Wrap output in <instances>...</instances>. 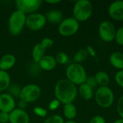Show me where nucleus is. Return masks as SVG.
<instances>
[{"instance_id":"nucleus-28","label":"nucleus","mask_w":123,"mask_h":123,"mask_svg":"<svg viewBox=\"0 0 123 123\" xmlns=\"http://www.w3.org/2000/svg\"><path fill=\"white\" fill-rule=\"evenodd\" d=\"M33 112L37 116L40 117H45L48 114L46 109L41 107H35L33 109Z\"/></svg>"},{"instance_id":"nucleus-40","label":"nucleus","mask_w":123,"mask_h":123,"mask_svg":"<svg viewBox=\"0 0 123 123\" xmlns=\"http://www.w3.org/2000/svg\"><path fill=\"white\" fill-rule=\"evenodd\" d=\"M113 123H123V119L120 118V119H118L117 120H115Z\"/></svg>"},{"instance_id":"nucleus-34","label":"nucleus","mask_w":123,"mask_h":123,"mask_svg":"<svg viewBox=\"0 0 123 123\" xmlns=\"http://www.w3.org/2000/svg\"><path fill=\"white\" fill-rule=\"evenodd\" d=\"M60 104H61V102H60L58 99H55L52 100V101L49 103L48 108H49L50 110H52V111L55 110H57V109L59 107Z\"/></svg>"},{"instance_id":"nucleus-8","label":"nucleus","mask_w":123,"mask_h":123,"mask_svg":"<svg viewBox=\"0 0 123 123\" xmlns=\"http://www.w3.org/2000/svg\"><path fill=\"white\" fill-rule=\"evenodd\" d=\"M17 10L24 14H30L35 13L41 6V0H16L14 1Z\"/></svg>"},{"instance_id":"nucleus-20","label":"nucleus","mask_w":123,"mask_h":123,"mask_svg":"<svg viewBox=\"0 0 123 123\" xmlns=\"http://www.w3.org/2000/svg\"><path fill=\"white\" fill-rule=\"evenodd\" d=\"M63 115L68 120H73L77 115V110L76 106L73 103H69L64 105L63 107Z\"/></svg>"},{"instance_id":"nucleus-35","label":"nucleus","mask_w":123,"mask_h":123,"mask_svg":"<svg viewBox=\"0 0 123 123\" xmlns=\"http://www.w3.org/2000/svg\"><path fill=\"white\" fill-rule=\"evenodd\" d=\"M9 122V113L1 112H0V123H7Z\"/></svg>"},{"instance_id":"nucleus-33","label":"nucleus","mask_w":123,"mask_h":123,"mask_svg":"<svg viewBox=\"0 0 123 123\" xmlns=\"http://www.w3.org/2000/svg\"><path fill=\"white\" fill-rule=\"evenodd\" d=\"M117 111L120 117L123 119V95L120 97L117 104Z\"/></svg>"},{"instance_id":"nucleus-7","label":"nucleus","mask_w":123,"mask_h":123,"mask_svg":"<svg viewBox=\"0 0 123 123\" xmlns=\"http://www.w3.org/2000/svg\"><path fill=\"white\" fill-rule=\"evenodd\" d=\"M41 95V89L40 86L34 84H30L22 88L19 98L20 100L26 103L33 102L37 100Z\"/></svg>"},{"instance_id":"nucleus-37","label":"nucleus","mask_w":123,"mask_h":123,"mask_svg":"<svg viewBox=\"0 0 123 123\" xmlns=\"http://www.w3.org/2000/svg\"><path fill=\"white\" fill-rule=\"evenodd\" d=\"M86 50H87L89 55H90L91 56H95L96 55V51L94 49V48H92V46H90V45L87 46V48H86Z\"/></svg>"},{"instance_id":"nucleus-26","label":"nucleus","mask_w":123,"mask_h":123,"mask_svg":"<svg viewBox=\"0 0 123 123\" xmlns=\"http://www.w3.org/2000/svg\"><path fill=\"white\" fill-rule=\"evenodd\" d=\"M63 117L58 115H54L48 117L43 123H64Z\"/></svg>"},{"instance_id":"nucleus-9","label":"nucleus","mask_w":123,"mask_h":123,"mask_svg":"<svg viewBox=\"0 0 123 123\" xmlns=\"http://www.w3.org/2000/svg\"><path fill=\"white\" fill-rule=\"evenodd\" d=\"M99 35L105 42H112L115 40L116 29L115 25L110 21H103L99 26Z\"/></svg>"},{"instance_id":"nucleus-36","label":"nucleus","mask_w":123,"mask_h":123,"mask_svg":"<svg viewBox=\"0 0 123 123\" xmlns=\"http://www.w3.org/2000/svg\"><path fill=\"white\" fill-rule=\"evenodd\" d=\"M89 123H106V121L105 120V118L102 116L97 115L94 117L90 121Z\"/></svg>"},{"instance_id":"nucleus-10","label":"nucleus","mask_w":123,"mask_h":123,"mask_svg":"<svg viewBox=\"0 0 123 123\" xmlns=\"http://www.w3.org/2000/svg\"><path fill=\"white\" fill-rule=\"evenodd\" d=\"M47 19L44 14L40 13H33L27 15L26 26L32 31L41 30L46 24Z\"/></svg>"},{"instance_id":"nucleus-27","label":"nucleus","mask_w":123,"mask_h":123,"mask_svg":"<svg viewBox=\"0 0 123 123\" xmlns=\"http://www.w3.org/2000/svg\"><path fill=\"white\" fill-rule=\"evenodd\" d=\"M115 40L118 45H123V27H120L117 30H116Z\"/></svg>"},{"instance_id":"nucleus-6","label":"nucleus","mask_w":123,"mask_h":123,"mask_svg":"<svg viewBox=\"0 0 123 123\" xmlns=\"http://www.w3.org/2000/svg\"><path fill=\"white\" fill-rule=\"evenodd\" d=\"M79 29V22L74 17H68L59 24L58 32L63 37H70L75 35Z\"/></svg>"},{"instance_id":"nucleus-31","label":"nucleus","mask_w":123,"mask_h":123,"mask_svg":"<svg viewBox=\"0 0 123 123\" xmlns=\"http://www.w3.org/2000/svg\"><path fill=\"white\" fill-rule=\"evenodd\" d=\"M41 71V68L39 66L38 63H33L30 66V72L32 75L35 76V75H37L40 71Z\"/></svg>"},{"instance_id":"nucleus-23","label":"nucleus","mask_w":123,"mask_h":123,"mask_svg":"<svg viewBox=\"0 0 123 123\" xmlns=\"http://www.w3.org/2000/svg\"><path fill=\"white\" fill-rule=\"evenodd\" d=\"M88 56H89V53L87 50L86 49H81L75 53L74 56V60L75 63H79L85 61L88 58Z\"/></svg>"},{"instance_id":"nucleus-41","label":"nucleus","mask_w":123,"mask_h":123,"mask_svg":"<svg viewBox=\"0 0 123 123\" xmlns=\"http://www.w3.org/2000/svg\"><path fill=\"white\" fill-rule=\"evenodd\" d=\"M64 123H76L75 121H74V120H68V121H66V122H65Z\"/></svg>"},{"instance_id":"nucleus-3","label":"nucleus","mask_w":123,"mask_h":123,"mask_svg":"<svg viewBox=\"0 0 123 123\" xmlns=\"http://www.w3.org/2000/svg\"><path fill=\"white\" fill-rule=\"evenodd\" d=\"M26 17L25 14L17 9L11 14L8 20V29L11 35L17 36L22 32L26 26Z\"/></svg>"},{"instance_id":"nucleus-11","label":"nucleus","mask_w":123,"mask_h":123,"mask_svg":"<svg viewBox=\"0 0 123 123\" xmlns=\"http://www.w3.org/2000/svg\"><path fill=\"white\" fill-rule=\"evenodd\" d=\"M108 13L112 19L123 21V1L117 0L111 3L108 8Z\"/></svg>"},{"instance_id":"nucleus-2","label":"nucleus","mask_w":123,"mask_h":123,"mask_svg":"<svg viewBox=\"0 0 123 123\" xmlns=\"http://www.w3.org/2000/svg\"><path fill=\"white\" fill-rule=\"evenodd\" d=\"M66 78L75 85H81L86 82L87 76L85 68L80 63L70 64L66 71Z\"/></svg>"},{"instance_id":"nucleus-39","label":"nucleus","mask_w":123,"mask_h":123,"mask_svg":"<svg viewBox=\"0 0 123 123\" xmlns=\"http://www.w3.org/2000/svg\"><path fill=\"white\" fill-rule=\"evenodd\" d=\"M61 1L60 0H50V1H46V3L50 4H58L60 3Z\"/></svg>"},{"instance_id":"nucleus-17","label":"nucleus","mask_w":123,"mask_h":123,"mask_svg":"<svg viewBox=\"0 0 123 123\" xmlns=\"http://www.w3.org/2000/svg\"><path fill=\"white\" fill-rule=\"evenodd\" d=\"M110 64L119 70H123V53L121 52L112 53L109 58Z\"/></svg>"},{"instance_id":"nucleus-24","label":"nucleus","mask_w":123,"mask_h":123,"mask_svg":"<svg viewBox=\"0 0 123 123\" xmlns=\"http://www.w3.org/2000/svg\"><path fill=\"white\" fill-rule=\"evenodd\" d=\"M8 89V94H10L12 97H19V95H20V92L22 90V88L16 84H10V86H9Z\"/></svg>"},{"instance_id":"nucleus-38","label":"nucleus","mask_w":123,"mask_h":123,"mask_svg":"<svg viewBox=\"0 0 123 123\" xmlns=\"http://www.w3.org/2000/svg\"><path fill=\"white\" fill-rule=\"evenodd\" d=\"M27 103H26L25 102H24V101H22V100H20V101L19 102V104H18V105H19V109H21V110H25V109L26 107H27Z\"/></svg>"},{"instance_id":"nucleus-30","label":"nucleus","mask_w":123,"mask_h":123,"mask_svg":"<svg viewBox=\"0 0 123 123\" xmlns=\"http://www.w3.org/2000/svg\"><path fill=\"white\" fill-rule=\"evenodd\" d=\"M115 80L120 87L123 88V70H120L116 73L115 76Z\"/></svg>"},{"instance_id":"nucleus-15","label":"nucleus","mask_w":123,"mask_h":123,"mask_svg":"<svg viewBox=\"0 0 123 123\" xmlns=\"http://www.w3.org/2000/svg\"><path fill=\"white\" fill-rule=\"evenodd\" d=\"M16 63V58L12 54H6L0 58V70L6 71L11 69Z\"/></svg>"},{"instance_id":"nucleus-18","label":"nucleus","mask_w":123,"mask_h":123,"mask_svg":"<svg viewBox=\"0 0 123 123\" xmlns=\"http://www.w3.org/2000/svg\"><path fill=\"white\" fill-rule=\"evenodd\" d=\"M78 93L79 94L81 97L85 100H90L94 97L93 89L90 86H89L86 83L79 85L78 89Z\"/></svg>"},{"instance_id":"nucleus-4","label":"nucleus","mask_w":123,"mask_h":123,"mask_svg":"<svg viewBox=\"0 0 123 123\" xmlns=\"http://www.w3.org/2000/svg\"><path fill=\"white\" fill-rule=\"evenodd\" d=\"M93 12V6L88 0H79L76 1L73 8L74 18L79 22L88 20Z\"/></svg>"},{"instance_id":"nucleus-13","label":"nucleus","mask_w":123,"mask_h":123,"mask_svg":"<svg viewBox=\"0 0 123 123\" xmlns=\"http://www.w3.org/2000/svg\"><path fill=\"white\" fill-rule=\"evenodd\" d=\"M9 123H29L30 117L25 110L19 108H15L9 113Z\"/></svg>"},{"instance_id":"nucleus-1","label":"nucleus","mask_w":123,"mask_h":123,"mask_svg":"<svg viewBox=\"0 0 123 123\" xmlns=\"http://www.w3.org/2000/svg\"><path fill=\"white\" fill-rule=\"evenodd\" d=\"M55 96L61 103L64 105L73 103L78 94V89L75 84L67 79L59 80L55 86Z\"/></svg>"},{"instance_id":"nucleus-16","label":"nucleus","mask_w":123,"mask_h":123,"mask_svg":"<svg viewBox=\"0 0 123 123\" xmlns=\"http://www.w3.org/2000/svg\"><path fill=\"white\" fill-rule=\"evenodd\" d=\"M45 17L47 21L49 22L56 25V24H60L63 20V13L57 9H53L48 12L45 14Z\"/></svg>"},{"instance_id":"nucleus-22","label":"nucleus","mask_w":123,"mask_h":123,"mask_svg":"<svg viewBox=\"0 0 123 123\" xmlns=\"http://www.w3.org/2000/svg\"><path fill=\"white\" fill-rule=\"evenodd\" d=\"M10 86V76L6 71L0 70V92L5 91Z\"/></svg>"},{"instance_id":"nucleus-19","label":"nucleus","mask_w":123,"mask_h":123,"mask_svg":"<svg viewBox=\"0 0 123 123\" xmlns=\"http://www.w3.org/2000/svg\"><path fill=\"white\" fill-rule=\"evenodd\" d=\"M45 49L40 43H37L35 45L32 50V57L33 61L36 63H38L39 61L45 56Z\"/></svg>"},{"instance_id":"nucleus-25","label":"nucleus","mask_w":123,"mask_h":123,"mask_svg":"<svg viewBox=\"0 0 123 123\" xmlns=\"http://www.w3.org/2000/svg\"><path fill=\"white\" fill-rule=\"evenodd\" d=\"M55 59L57 63L63 65V64H66L68 61V56L66 53L63 52H59L56 54Z\"/></svg>"},{"instance_id":"nucleus-32","label":"nucleus","mask_w":123,"mask_h":123,"mask_svg":"<svg viewBox=\"0 0 123 123\" xmlns=\"http://www.w3.org/2000/svg\"><path fill=\"white\" fill-rule=\"evenodd\" d=\"M89 86H90L92 89H95L98 86V84L94 78V76H90V77H87L86 79V81L85 82Z\"/></svg>"},{"instance_id":"nucleus-12","label":"nucleus","mask_w":123,"mask_h":123,"mask_svg":"<svg viewBox=\"0 0 123 123\" xmlns=\"http://www.w3.org/2000/svg\"><path fill=\"white\" fill-rule=\"evenodd\" d=\"M15 109V100L8 93L0 94V111L10 113Z\"/></svg>"},{"instance_id":"nucleus-5","label":"nucleus","mask_w":123,"mask_h":123,"mask_svg":"<svg viewBox=\"0 0 123 123\" xmlns=\"http://www.w3.org/2000/svg\"><path fill=\"white\" fill-rule=\"evenodd\" d=\"M95 101L102 108L111 107L115 101V95L112 90L108 86H99L95 92Z\"/></svg>"},{"instance_id":"nucleus-14","label":"nucleus","mask_w":123,"mask_h":123,"mask_svg":"<svg viewBox=\"0 0 123 123\" xmlns=\"http://www.w3.org/2000/svg\"><path fill=\"white\" fill-rule=\"evenodd\" d=\"M56 61L55 57L49 55H45V56L39 61L38 65L41 70L49 71H52L56 66Z\"/></svg>"},{"instance_id":"nucleus-29","label":"nucleus","mask_w":123,"mask_h":123,"mask_svg":"<svg viewBox=\"0 0 123 123\" xmlns=\"http://www.w3.org/2000/svg\"><path fill=\"white\" fill-rule=\"evenodd\" d=\"M40 43V44L42 45V46L46 50V49H48V48H51V47L53 45L54 42H53V40L51 38H50V37H44V38L42 40L41 43Z\"/></svg>"},{"instance_id":"nucleus-21","label":"nucleus","mask_w":123,"mask_h":123,"mask_svg":"<svg viewBox=\"0 0 123 123\" xmlns=\"http://www.w3.org/2000/svg\"><path fill=\"white\" fill-rule=\"evenodd\" d=\"M94 78L98 84V86H107L110 81V78L108 74L103 71L97 72Z\"/></svg>"}]
</instances>
